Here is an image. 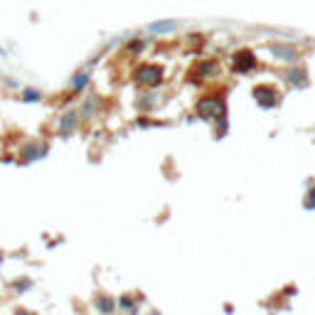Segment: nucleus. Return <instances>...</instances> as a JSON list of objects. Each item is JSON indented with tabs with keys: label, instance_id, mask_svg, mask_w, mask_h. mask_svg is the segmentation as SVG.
<instances>
[{
	"label": "nucleus",
	"instance_id": "21",
	"mask_svg": "<svg viewBox=\"0 0 315 315\" xmlns=\"http://www.w3.org/2000/svg\"><path fill=\"white\" fill-rule=\"evenodd\" d=\"M13 315H37V313H35V310H28V308H15Z\"/></svg>",
	"mask_w": 315,
	"mask_h": 315
},
{
	"label": "nucleus",
	"instance_id": "11",
	"mask_svg": "<svg viewBox=\"0 0 315 315\" xmlns=\"http://www.w3.org/2000/svg\"><path fill=\"white\" fill-rule=\"evenodd\" d=\"M91 310H94V315H116L118 313L116 298L109 295V293H96L91 298Z\"/></svg>",
	"mask_w": 315,
	"mask_h": 315
},
{
	"label": "nucleus",
	"instance_id": "7",
	"mask_svg": "<svg viewBox=\"0 0 315 315\" xmlns=\"http://www.w3.org/2000/svg\"><path fill=\"white\" fill-rule=\"evenodd\" d=\"M47 153H50V143H45L40 138H30V141H23L18 148V163L42 160V158H47Z\"/></svg>",
	"mask_w": 315,
	"mask_h": 315
},
{
	"label": "nucleus",
	"instance_id": "17",
	"mask_svg": "<svg viewBox=\"0 0 315 315\" xmlns=\"http://www.w3.org/2000/svg\"><path fill=\"white\" fill-rule=\"evenodd\" d=\"M32 288H35V281L28 278V276H20V278H15V281L10 283V290H13L15 295H23V293H28Z\"/></svg>",
	"mask_w": 315,
	"mask_h": 315
},
{
	"label": "nucleus",
	"instance_id": "9",
	"mask_svg": "<svg viewBox=\"0 0 315 315\" xmlns=\"http://www.w3.org/2000/svg\"><path fill=\"white\" fill-rule=\"evenodd\" d=\"M101 104H104V99H101L99 94L84 91L82 99H79V114H82V118H84V121L99 118V114H101Z\"/></svg>",
	"mask_w": 315,
	"mask_h": 315
},
{
	"label": "nucleus",
	"instance_id": "20",
	"mask_svg": "<svg viewBox=\"0 0 315 315\" xmlns=\"http://www.w3.org/2000/svg\"><path fill=\"white\" fill-rule=\"evenodd\" d=\"M305 207H308V209H315V187L305 195Z\"/></svg>",
	"mask_w": 315,
	"mask_h": 315
},
{
	"label": "nucleus",
	"instance_id": "1",
	"mask_svg": "<svg viewBox=\"0 0 315 315\" xmlns=\"http://www.w3.org/2000/svg\"><path fill=\"white\" fill-rule=\"evenodd\" d=\"M227 114V94L219 89H214V91H207V94H202L200 99L195 101V116L200 118V121H207V123H212L214 118H219V116Z\"/></svg>",
	"mask_w": 315,
	"mask_h": 315
},
{
	"label": "nucleus",
	"instance_id": "6",
	"mask_svg": "<svg viewBox=\"0 0 315 315\" xmlns=\"http://www.w3.org/2000/svg\"><path fill=\"white\" fill-rule=\"evenodd\" d=\"M133 104L141 116H153L158 111V106L163 104V91L160 89H138Z\"/></svg>",
	"mask_w": 315,
	"mask_h": 315
},
{
	"label": "nucleus",
	"instance_id": "12",
	"mask_svg": "<svg viewBox=\"0 0 315 315\" xmlns=\"http://www.w3.org/2000/svg\"><path fill=\"white\" fill-rule=\"evenodd\" d=\"M268 50H271L273 59H278V62H286V64H295V62H298V50H295L293 45L271 42V45H268Z\"/></svg>",
	"mask_w": 315,
	"mask_h": 315
},
{
	"label": "nucleus",
	"instance_id": "10",
	"mask_svg": "<svg viewBox=\"0 0 315 315\" xmlns=\"http://www.w3.org/2000/svg\"><path fill=\"white\" fill-rule=\"evenodd\" d=\"M145 303L143 293H121L116 298V308H118V315H131L138 310V305Z\"/></svg>",
	"mask_w": 315,
	"mask_h": 315
},
{
	"label": "nucleus",
	"instance_id": "8",
	"mask_svg": "<svg viewBox=\"0 0 315 315\" xmlns=\"http://www.w3.org/2000/svg\"><path fill=\"white\" fill-rule=\"evenodd\" d=\"M229 67H231L234 74H251L254 69H258V57L249 50V47H241V50L231 52Z\"/></svg>",
	"mask_w": 315,
	"mask_h": 315
},
{
	"label": "nucleus",
	"instance_id": "4",
	"mask_svg": "<svg viewBox=\"0 0 315 315\" xmlns=\"http://www.w3.org/2000/svg\"><path fill=\"white\" fill-rule=\"evenodd\" d=\"M84 118L79 114V106H64V111H59L57 121H55V136L57 138H72L79 133Z\"/></svg>",
	"mask_w": 315,
	"mask_h": 315
},
{
	"label": "nucleus",
	"instance_id": "5",
	"mask_svg": "<svg viewBox=\"0 0 315 315\" xmlns=\"http://www.w3.org/2000/svg\"><path fill=\"white\" fill-rule=\"evenodd\" d=\"M251 96H254V101H256L261 109H276V106H281V101H283V94L278 91V86L271 84V82L256 84L254 91H251Z\"/></svg>",
	"mask_w": 315,
	"mask_h": 315
},
{
	"label": "nucleus",
	"instance_id": "3",
	"mask_svg": "<svg viewBox=\"0 0 315 315\" xmlns=\"http://www.w3.org/2000/svg\"><path fill=\"white\" fill-rule=\"evenodd\" d=\"M217 74H219V59L200 57L190 64V69H187V82H190V84H207V82L217 79Z\"/></svg>",
	"mask_w": 315,
	"mask_h": 315
},
{
	"label": "nucleus",
	"instance_id": "14",
	"mask_svg": "<svg viewBox=\"0 0 315 315\" xmlns=\"http://www.w3.org/2000/svg\"><path fill=\"white\" fill-rule=\"evenodd\" d=\"M281 77H283V82H288V84H293V86H305V84H308V72H305L300 64L283 69V72H281Z\"/></svg>",
	"mask_w": 315,
	"mask_h": 315
},
{
	"label": "nucleus",
	"instance_id": "16",
	"mask_svg": "<svg viewBox=\"0 0 315 315\" xmlns=\"http://www.w3.org/2000/svg\"><path fill=\"white\" fill-rule=\"evenodd\" d=\"M180 28L177 20H158V23H150L148 25V32L150 35H168V32H175Z\"/></svg>",
	"mask_w": 315,
	"mask_h": 315
},
{
	"label": "nucleus",
	"instance_id": "24",
	"mask_svg": "<svg viewBox=\"0 0 315 315\" xmlns=\"http://www.w3.org/2000/svg\"><path fill=\"white\" fill-rule=\"evenodd\" d=\"M0 305H3V298H0Z\"/></svg>",
	"mask_w": 315,
	"mask_h": 315
},
{
	"label": "nucleus",
	"instance_id": "22",
	"mask_svg": "<svg viewBox=\"0 0 315 315\" xmlns=\"http://www.w3.org/2000/svg\"><path fill=\"white\" fill-rule=\"evenodd\" d=\"M148 315H160V313H158V310H150V313H148Z\"/></svg>",
	"mask_w": 315,
	"mask_h": 315
},
{
	"label": "nucleus",
	"instance_id": "23",
	"mask_svg": "<svg viewBox=\"0 0 315 315\" xmlns=\"http://www.w3.org/2000/svg\"><path fill=\"white\" fill-rule=\"evenodd\" d=\"M131 315H141V310H136V313H131Z\"/></svg>",
	"mask_w": 315,
	"mask_h": 315
},
{
	"label": "nucleus",
	"instance_id": "18",
	"mask_svg": "<svg viewBox=\"0 0 315 315\" xmlns=\"http://www.w3.org/2000/svg\"><path fill=\"white\" fill-rule=\"evenodd\" d=\"M212 131H214V136L217 138H224L227 136V131H229V116H219V118H214L212 121Z\"/></svg>",
	"mask_w": 315,
	"mask_h": 315
},
{
	"label": "nucleus",
	"instance_id": "2",
	"mask_svg": "<svg viewBox=\"0 0 315 315\" xmlns=\"http://www.w3.org/2000/svg\"><path fill=\"white\" fill-rule=\"evenodd\" d=\"M131 82L138 89H160L165 84V69L158 62H136L131 69Z\"/></svg>",
	"mask_w": 315,
	"mask_h": 315
},
{
	"label": "nucleus",
	"instance_id": "13",
	"mask_svg": "<svg viewBox=\"0 0 315 315\" xmlns=\"http://www.w3.org/2000/svg\"><path fill=\"white\" fill-rule=\"evenodd\" d=\"M145 47H148V40H145L143 35H136V37H131V40L123 42V55H126V57L138 59L145 52Z\"/></svg>",
	"mask_w": 315,
	"mask_h": 315
},
{
	"label": "nucleus",
	"instance_id": "15",
	"mask_svg": "<svg viewBox=\"0 0 315 315\" xmlns=\"http://www.w3.org/2000/svg\"><path fill=\"white\" fill-rule=\"evenodd\" d=\"M18 99L23 104H40V101H45V91L37 89V86H20L18 89Z\"/></svg>",
	"mask_w": 315,
	"mask_h": 315
},
{
	"label": "nucleus",
	"instance_id": "19",
	"mask_svg": "<svg viewBox=\"0 0 315 315\" xmlns=\"http://www.w3.org/2000/svg\"><path fill=\"white\" fill-rule=\"evenodd\" d=\"M136 126H141V128H155V126H165V121H155L153 116H138Z\"/></svg>",
	"mask_w": 315,
	"mask_h": 315
}]
</instances>
